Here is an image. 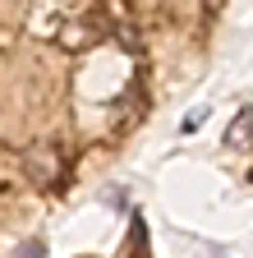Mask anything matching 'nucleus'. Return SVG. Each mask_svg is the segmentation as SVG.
Instances as JSON below:
<instances>
[{"instance_id": "nucleus-3", "label": "nucleus", "mask_w": 253, "mask_h": 258, "mask_svg": "<svg viewBox=\"0 0 253 258\" xmlns=\"http://www.w3.org/2000/svg\"><path fill=\"white\" fill-rule=\"evenodd\" d=\"M42 253H46V244H42V240H28V244H19V253H14V258H42Z\"/></svg>"}, {"instance_id": "nucleus-1", "label": "nucleus", "mask_w": 253, "mask_h": 258, "mask_svg": "<svg viewBox=\"0 0 253 258\" xmlns=\"http://www.w3.org/2000/svg\"><path fill=\"white\" fill-rule=\"evenodd\" d=\"M28 175L42 180V184L60 180V157H55V148H37V152H28Z\"/></svg>"}, {"instance_id": "nucleus-2", "label": "nucleus", "mask_w": 253, "mask_h": 258, "mask_svg": "<svg viewBox=\"0 0 253 258\" xmlns=\"http://www.w3.org/2000/svg\"><path fill=\"white\" fill-rule=\"evenodd\" d=\"M248 139H253V106H244V111L230 120V129H226V148H248Z\"/></svg>"}]
</instances>
